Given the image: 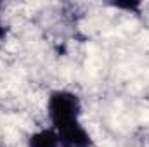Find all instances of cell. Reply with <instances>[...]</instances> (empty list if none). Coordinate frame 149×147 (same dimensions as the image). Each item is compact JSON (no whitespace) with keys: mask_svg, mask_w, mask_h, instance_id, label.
<instances>
[{"mask_svg":"<svg viewBox=\"0 0 149 147\" xmlns=\"http://www.w3.org/2000/svg\"><path fill=\"white\" fill-rule=\"evenodd\" d=\"M30 147H59V140L54 130H42L30 137Z\"/></svg>","mask_w":149,"mask_h":147,"instance_id":"3957f363","label":"cell"},{"mask_svg":"<svg viewBox=\"0 0 149 147\" xmlns=\"http://www.w3.org/2000/svg\"><path fill=\"white\" fill-rule=\"evenodd\" d=\"M3 35H5V28L0 24V38H3Z\"/></svg>","mask_w":149,"mask_h":147,"instance_id":"277c9868","label":"cell"},{"mask_svg":"<svg viewBox=\"0 0 149 147\" xmlns=\"http://www.w3.org/2000/svg\"><path fill=\"white\" fill-rule=\"evenodd\" d=\"M54 132L57 135L61 147H94V142H92L88 132L78 121L61 125Z\"/></svg>","mask_w":149,"mask_h":147,"instance_id":"7a4b0ae2","label":"cell"},{"mask_svg":"<svg viewBox=\"0 0 149 147\" xmlns=\"http://www.w3.org/2000/svg\"><path fill=\"white\" fill-rule=\"evenodd\" d=\"M80 109V99L71 92L57 90L49 99V116L54 123V128L71 121H78Z\"/></svg>","mask_w":149,"mask_h":147,"instance_id":"6da1fadb","label":"cell"}]
</instances>
